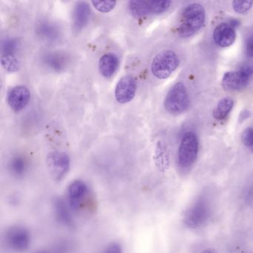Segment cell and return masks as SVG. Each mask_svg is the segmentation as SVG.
<instances>
[{
  "mask_svg": "<svg viewBox=\"0 0 253 253\" xmlns=\"http://www.w3.org/2000/svg\"><path fill=\"white\" fill-rule=\"evenodd\" d=\"M246 52L249 57L253 58V34L249 37L246 43Z\"/></svg>",
  "mask_w": 253,
  "mask_h": 253,
  "instance_id": "29",
  "label": "cell"
},
{
  "mask_svg": "<svg viewBox=\"0 0 253 253\" xmlns=\"http://www.w3.org/2000/svg\"><path fill=\"white\" fill-rule=\"evenodd\" d=\"M253 75V63H246L236 72H227L225 74L222 80V85L225 89L230 91L240 90L248 84Z\"/></svg>",
  "mask_w": 253,
  "mask_h": 253,
  "instance_id": "10",
  "label": "cell"
},
{
  "mask_svg": "<svg viewBox=\"0 0 253 253\" xmlns=\"http://www.w3.org/2000/svg\"><path fill=\"white\" fill-rule=\"evenodd\" d=\"M189 94L183 83L174 84L166 96L164 107L171 115H180L187 109Z\"/></svg>",
  "mask_w": 253,
  "mask_h": 253,
  "instance_id": "5",
  "label": "cell"
},
{
  "mask_svg": "<svg viewBox=\"0 0 253 253\" xmlns=\"http://www.w3.org/2000/svg\"><path fill=\"white\" fill-rule=\"evenodd\" d=\"M104 253H124L122 246L118 242H112L107 246Z\"/></svg>",
  "mask_w": 253,
  "mask_h": 253,
  "instance_id": "28",
  "label": "cell"
},
{
  "mask_svg": "<svg viewBox=\"0 0 253 253\" xmlns=\"http://www.w3.org/2000/svg\"><path fill=\"white\" fill-rule=\"evenodd\" d=\"M91 10L85 2H80L73 10V26L77 32L83 30L88 25L91 17Z\"/></svg>",
  "mask_w": 253,
  "mask_h": 253,
  "instance_id": "17",
  "label": "cell"
},
{
  "mask_svg": "<svg viewBox=\"0 0 253 253\" xmlns=\"http://www.w3.org/2000/svg\"><path fill=\"white\" fill-rule=\"evenodd\" d=\"M243 200L247 205H253V180L249 182L243 191Z\"/></svg>",
  "mask_w": 253,
  "mask_h": 253,
  "instance_id": "27",
  "label": "cell"
},
{
  "mask_svg": "<svg viewBox=\"0 0 253 253\" xmlns=\"http://www.w3.org/2000/svg\"><path fill=\"white\" fill-rule=\"evenodd\" d=\"M253 6L252 0H235L232 2L233 9L238 14H245L248 12Z\"/></svg>",
  "mask_w": 253,
  "mask_h": 253,
  "instance_id": "25",
  "label": "cell"
},
{
  "mask_svg": "<svg viewBox=\"0 0 253 253\" xmlns=\"http://www.w3.org/2000/svg\"><path fill=\"white\" fill-rule=\"evenodd\" d=\"M237 21H232L230 23H221L214 29L213 33V38L214 42L222 48L230 46L234 43L236 39L235 33V26Z\"/></svg>",
  "mask_w": 253,
  "mask_h": 253,
  "instance_id": "14",
  "label": "cell"
},
{
  "mask_svg": "<svg viewBox=\"0 0 253 253\" xmlns=\"http://www.w3.org/2000/svg\"><path fill=\"white\" fill-rule=\"evenodd\" d=\"M46 165L50 177L59 183L64 180L70 170V158L66 152L53 151L47 155Z\"/></svg>",
  "mask_w": 253,
  "mask_h": 253,
  "instance_id": "7",
  "label": "cell"
},
{
  "mask_svg": "<svg viewBox=\"0 0 253 253\" xmlns=\"http://www.w3.org/2000/svg\"><path fill=\"white\" fill-rule=\"evenodd\" d=\"M0 61L4 70L8 73H15L20 69V60L14 54H2Z\"/></svg>",
  "mask_w": 253,
  "mask_h": 253,
  "instance_id": "22",
  "label": "cell"
},
{
  "mask_svg": "<svg viewBox=\"0 0 253 253\" xmlns=\"http://www.w3.org/2000/svg\"><path fill=\"white\" fill-rule=\"evenodd\" d=\"M93 6L99 12L106 14L112 11L116 6V1H92Z\"/></svg>",
  "mask_w": 253,
  "mask_h": 253,
  "instance_id": "24",
  "label": "cell"
},
{
  "mask_svg": "<svg viewBox=\"0 0 253 253\" xmlns=\"http://www.w3.org/2000/svg\"><path fill=\"white\" fill-rule=\"evenodd\" d=\"M29 164L27 158L22 155H16L8 162L10 173L16 178H22L29 171Z\"/></svg>",
  "mask_w": 253,
  "mask_h": 253,
  "instance_id": "19",
  "label": "cell"
},
{
  "mask_svg": "<svg viewBox=\"0 0 253 253\" xmlns=\"http://www.w3.org/2000/svg\"><path fill=\"white\" fill-rule=\"evenodd\" d=\"M35 253H51V252L48 251L46 250H38V252H36Z\"/></svg>",
  "mask_w": 253,
  "mask_h": 253,
  "instance_id": "31",
  "label": "cell"
},
{
  "mask_svg": "<svg viewBox=\"0 0 253 253\" xmlns=\"http://www.w3.org/2000/svg\"><path fill=\"white\" fill-rule=\"evenodd\" d=\"M199 143L193 131H188L182 137L178 149V164L183 169L192 167L198 157Z\"/></svg>",
  "mask_w": 253,
  "mask_h": 253,
  "instance_id": "6",
  "label": "cell"
},
{
  "mask_svg": "<svg viewBox=\"0 0 253 253\" xmlns=\"http://www.w3.org/2000/svg\"><path fill=\"white\" fill-rule=\"evenodd\" d=\"M205 10L198 3L187 5L182 14L181 24L177 32L181 38L193 36L204 26L205 22Z\"/></svg>",
  "mask_w": 253,
  "mask_h": 253,
  "instance_id": "2",
  "label": "cell"
},
{
  "mask_svg": "<svg viewBox=\"0 0 253 253\" xmlns=\"http://www.w3.org/2000/svg\"><path fill=\"white\" fill-rule=\"evenodd\" d=\"M137 91V83L133 77H123L115 87V97L121 104L129 103L134 99Z\"/></svg>",
  "mask_w": 253,
  "mask_h": 253,
  "instance_id": "11",
  "label": "cell"
},
{
  "mask_svg": "<svg viewBox=\"0 0 253 253\" xmlns=\"http://www.w3.org/2000/svg\"><path fill=\"white\" fill-rule=\"evenodd\" d=\"M89 196V188L84 180L77 179L68 186L67 204L73 212L82 211L86 206Z\"/></svg>",
  "mask_w": 253,
  "mask_h": 253,
  "instance_id": "8",
  "label": "cell"
},
{
  "mask_svg": "<svg viewBox=\"0 0 253 253\" xmlns=\"http://www.w3.org/2000/svg\"><path fill=\"white\" fill-rule=\"evenodd\" d=\"M171 3L169 0H132L128 2V8L131 15L136 18H143L166 12Z\"/></svg>",
  "mask_w": 253,
  "mask_h": 253,
  "instance_id": "3",
  "label": "cell"
},
{
  "mask_svg": "<svg viewBox=\"0 0 253 253\" xmlns=\"http://www.w3.org/2000/svg\"><path fill=\"white\" fill-rule=\"evenodd\" d=\"M31 92L25 85H17L10 90L7 97L8 106L14 112H19L29 104Z\"/></svg>",
  "mask_w": 253,
  "mask_h": 253,
  "instance_id": "15",
  "label": "cell"
},
{
  "mask_svg": "<svg viewBox=\"0 0 253 253\" xmlns=\"http://www.w3.org/2000/svg\"><path fill=\"white\" fill-rule=\"evenodd\" d=\"M179 58L175 52L166 50L157 54L152 60L151 70L155 78L160 80L167 79L177 69Z\"/></svg>",
  "mask_w": 253,
  "mask_h": 253,
  "instance_id": "4",
  "label": "cell"
},
{
  "mask_svg": "<svg viewBox=\"0 0 253 253\" xmlns=\"http://www.w3.org/2000/svg\"><path fill=\"white\" fill-rule=\"evenodd\" d=\"M201 253H218L215 250L211 248H207L205 250H203Z\"/></svg>",
  "mask_w": 253,
  "mask_h": 253,
  "instance_id": "30",
  "label": "cell"
},
{
  "mask_svg": "<svg viewBox=\"0 0 253 253\" xmlns=\"http://www.w3.org/2000/svg\"><path fill=\"white\" fill-rule=\"evenodd\" d=\"M234 101L229 97L222 99L213 111V117L217 121H223L229 115L233 107Z\"/></svg>",
  "mask_w": 253,
  "mask_h": 253,
  "instance_id": "21",
  "label": "cell"
},
{
  "mask_svg": "<svg viewBox=\"0 0 253 253\" xmlns=\"http://www.w3.org/2000/svg\"><path fill=\"white\" fill-rule=\"evenodd\" d=\"M155 162L160 171H167L169 167L170 158L168 150L161 141L157 143L155 148Z\"/></svg>",
  "mask_w": 253,
  "mask_h": 253,
  "instance_id": "20",
  "label": "cell"
},
{
  "mask_svg": "<svg viewBox=\"0 0 253 253\" xmlns=\"http://www.w3.org/2000/svg\"><path fill=\"white\" fill-rule=\"evenodd\" d=\"M99 71L104 78H110L119 66V59L113 53L103 54L99 60Z\"/></svg>",
  "mask_w": 253,
  "mask_h": 253,
  "instance_id": "18",
  "label": "cell"
},
{
  "mask_svg": "<svg viewBox=\"0 0 253 253\" xmlns=\"http://www.w3.org/2000/svg\"><path fill=\"white\" fill-rule=\"evenodd\" d=\"M35 30L37 37L47 43H55L61 38L60 27L50 20H40L35 25Z\"/></svg>",
  "mask_w": 253,
  "mask_h": 253,
  "instance_id": "12",
  "label": "cell"
},
{
  "mask_svg": "<svg viewBox=\"0 0 253 253\" xmlns=\"http://www.w3.org/2000/svg\"><path fill=\"white\" fill-rule=\"evenodd\" d=\"M20 48V42L16 38H7L3 40L1 45L2 54H14L16 55Z\"/></svg>",
  "mask_w": 253,
  "mask_h": 253,
  "instance_id": "23",
  "label": "cell"
},
{
  "mask_svg": "<svg viewBox=\"0 0 253 253\" xmlns=\"http://www.w3.org/2000/svg\"><path fill=\"white\" fill-rule=\"evenodd\" d=\"M42 63L45 67L54 72H64L69 65V56L62 51H48L44 53L41 57Z\"/></svg>",
  "mask_w": 253,
  "mask_h": 253,
  "instance_id": "13",
  "label": "cell"
},
{
  "mask_svg": "<svg viewBox=\"0 0 253 253\" xmlns=\"http://www.w3.org/2000/svg\"><path fill=\"white\" fill-rule=\"evenodd\" d=\"M212 211L211 197L205 192L201 193L194 200L185 211L183 223L189 229H199L208 223Z\"/></svg>",
  "mask_w": 253,
  "mask_h": 253,
  "instance_id": "1",
  "label": "cell"
},
{
  "mask_svg": "<svg viewBox=\"0 0 253 253\" xmlns=\"http://www.w3.org/2000/svg\"><path fill=\"white\" fill-rule=\"evenodd\" d=\"M54 212L57 221L68 228H74L75 226L72 213L73 211L68 205L67 201L61 198H57L54 201Z\"/></svg>",
  "mask_w": 253,
  "mask_h": 253,
  "instance_id": "16",
  "label": "cell"
},
{
  "mask_svg": "<svg viewBox=\"0 0 253 253\" xmlns=\"http://www.w3.org/2000/svg\"><path fill=\"white\" fill-rule=\"evenodd\" d=\"M241 139L244 146L253 152V127L246 128L243 132Z\"/></svg>",
  "mask_w": 253,
  "mask_h": 253,
  "instance_id": "26",
  "label": "cell"
},
{
  "mask_svg": "<svg viewBox=\"0 0 253 253\" xmlns=\"http://www.w3.org/2000/svg\"><path fill=\"white\" fill-rule=\"evenodd\" d=\"M7 246L16 253H25L32 244L30 231L23 226L16 225L8 228L5 233Z\"/></svg>",
  "mask_w": 253,
  "mask_h": 253,
  "instance_id": "9",
  "label": "cell"
}]
</instances>
